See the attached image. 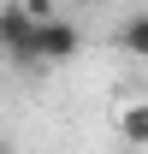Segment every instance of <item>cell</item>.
Segmentation results:
<instances>
[{
  "mask_svg": "<svg viewBox=\"0 0 148 154\" xmlns=\"http://www.w3.org/2000/svg\"><path fill=\"white\" fill-rule=\"evenodd\" d=\"M0 54L12 65H24V71H36V24H30V12L18 0L0 6Z\"/></svg>",
  "mask_w": 148,
  "mask_h": 154,
  "instance_id": "6da1fadb",
  "label": "cell"
},
{
  "mask_svg": "<svg viewBox=\"0 0 148 154\" xmlns=\"http://www.w3.org/2000/svg\"><path fill=\"white\" fill-rule=\"evenodd\" d=\"M83 48V30L71 18H48L36 24V65H65V59Z\"/></svg>",
  "mask_w": 148,
  "mask_h": 154,
  "instance_id": "7a4b0ae2",
  "label": "cell"
},
{
  "mask_svg": "<svg viewBox=\"0 0 148 154\" xmlns=\"http://www.w3.org/2000/svg\"><path fill=\"white\" fill-rule=\"evenodd\" d=\"M119 136L130 148H148V101H125L119 107Z\"/></svg>",
  "mask_w": 148,
  "mask_h": 154,
  "instance_id": "3957f363",
  "label": "cell"
},
{
  "mask_svg": "<svg viewBox=\"0 0 148 154\" xmlns=\"http://www.w3.org/2000/svg\"><path fill=\"white\" fill-rule=\"evenodd\" d=\"M119 48H125L130 59H148V12H130V18L119 24Z\"/></svg>",
  "mask_w": 148,
  "mask_h": 154,
  "instance_id": "277c9868",
  "label": "cell"
},
{
  "mask_svg": "<svg viewBox=\"0 0 148 154\" xmlns=\"http://www.w3.org/2000/svg\"><path fill=\"white\" fill-rule=\"evenodd\" d=\"M18 6L30 12V24H48V18H59V12H54V0H18Z\"/></svg>",
  "mask_w": 148,
  "mask_h": 154,
  "instance_id": "5b68a950",
  "label": "cell"
},
{
  "mask_svg": "<svg viewBox=\"0 0 148 154\" xmlns=\"http://www.w3.org/2000/svg\"><path fill=\"white\" fill-rule=\"evenodd\" d=\"M0 154H6V142H0Z\"/></svg>",
  "mask_w": 148,
  "mask_h": 154,
  "instance_id": "8992f818",
  "label": "cell"
}]
</instances>
